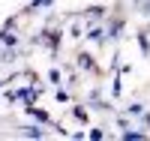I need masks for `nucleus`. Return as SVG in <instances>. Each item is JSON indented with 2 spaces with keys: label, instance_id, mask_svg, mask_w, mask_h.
<instances>
[{
  "label": "nucleus",
  "instance_id": "f8f14e48",
  "mask_svg": "<svg viewBox=\"0 0 150 141\" xmlns=\"http://www.w3.org/2000/svg\"><path fill=\"white\" fill-rule=\"evenodd\" d=\"M108 96L114 99V102H120V96H123V72H111V87H108Z\"/></svg>",
  "mask_w": 150,
  "mask_h": 141
},
{
  "label": "nucleus",
  "instance_id": "9b49d317",
  "mask_svg": "<svg viewBox=\"0 0 150 141\" xmlns=\"http://www.w3.org/2000/svg\"><path fill=\"white\" fill-rule=\"evenodd\" d=\"M135 48H138V51H141V57L150 63V27L135 30Z\"/></svg>",
  "mask_w": 150,
  "mask_h": 141
},
{
  "label": "nucleus",
  "instance_id": "9d476101",
  "mask_svg": "<svg viewBox=\"0 0 150 141\" xmlns=\"http://www.w3.org/2000/svg\"><path fill=\"white\" fill-rule=\"evenodd\" d=\"M69 114H72V120H75V123L87 126L93 111H90V105H87V102H72V105H69Z\"/></svg>",
  "mask_w": 150,
  "mask_h": 141
},
{
  "label": "nucleus",
  "instance_id": "6ab92c4d",
  "mask_svg": "<svg viewBox=\"0 0 150 141\" xmlns=\"http://www.w3.org/2000/svg\"><path fill=\"white\" fill-rule=\"evenodd\" d=\"M138 3H141V0H129V6H132V9H135V6H138Z\"/></svg>",
  "mask_w": 150,
  "mask_h": 141
},
{
  "label": "nucleus",
  "instance_id": "423d86ee",
  "mask_svg": "<svg viewBox=\"0 0 150 141\" xmlns=\"http://www.w3.org/2000/svg\"><path fill=\"white\" fill-rule=\"evenodd\" d=\"M84 42L90 48H108V33H105V21L102 24H90L84 30Z\"/></svg>",
  "mask_w": 150,
  "mask_h": 141
},
{
  "label": "nucleus",
  "instance_id": "20e7f679",
  "mask_svg": "<svg viewBox=\"0 0 150 141\" xmlns=\"http://www.w3.org/2000/svg\"><path fill=\"white\" fill-rule=\"evenodd\" d=\"M72 66L75 69H78L81 75H99V72H102V69H99V60H96V54H93V51H78V54H75L72 57Z\"/></svg>",
  "mask_w": 150,
  "mask_h": 141
},
{
  "label": "nucleus",
  "instance_id": "ddd939ff",
  "mask_svg": "<svg viewBox=\"0 0 150 141\" xmlns=\"http://www.w3.org/2000/svg\"><path fill=\"white\" fill-rule=\"evenodd\" d=\"M54 102H57V105H72V102H75V96H72V90H69V87L66 84H60V87H54Z\"/></svg>",
  "mask_w": 150,
  "mask_h": 141
},
{
  "label": "nucleus",
  "instance_id": "39448f33",
  "mask_svg": "<svg viewBox=\"0 0 150 141\" xmlns=\"http://www.w3.org/2000/svg\"><path fill=\"white\" fill-rule=\"evenodd\" d=\"M15 135L18 138H27V141H42V138H48V126L36 123V120H27V123H18L15 126Z\"/></svg>",
  "mask_w": 150,
  "mask_h": 141
},
{
  "label": "nucleus",
  "instance_id": "a211bd4d",
  "mask_svg": "<svg viewBox=\"0 0 150 141\" xmlns=\"http://www.w3.org/2000/svg\"><path fill=\"white\" fill-rule=\"evenodd\" d=\"M138 123H141V126H144V129H150V111H144V117H141V120H138Z\"/></svg>",
  "mask_w": 150,
  "mask_h": 141
},
{
  "label": "nucleus",
  "instance_id": "1a4fd4ad",
  "mask_svg": "<svg viewBox=\"0 0 150 141\" xmlns=\"http://www.w3.org/2000/svg\"><path fill=\"white\" fill-rule=\"evenodd\" d=\"M54 6H57V0H30L21 9V15H42V12H51Z\"/></svg>",
  "mask_w": 150,
  "mask_h": 141
},
{
  "label": "nucleus",
  "instance_id": "f3484780",
  "mask_svg": "<svg viewBox=\"0 0 150 141\" xmlns=\"http://www.w3.org/2000/svg\"><path fill=\"white\" fill-rule=\"evenodd\" d=\"M135 12H138L141 18H147V21H150V0H141V3L135 6Z\"/></svg>",
  "mask_w": 150,
  "mask_h": 141
},
{
  "label": "nucleus",
  "instance_id": "7ed1b4c3",
  "mask_svg": "<svg viewBox=\"0 0 150 141\" xmlns=\"http://www.w3.org/2000/svg\"><path fill=\"white\" fill-rule=\"evenodd\" d=\"M108 12H111V6H102V3H90V6L78 9L75 15H78V18L84 21V27H90V24H102V21L108 18Z\"/></svg>",
  "mask_w": 150,
  "mask_h": 141
},
{
  "label": "nucleus",
  "instance_id": "6e6552de",
  "mask_svg": "<svg viewBox=\"0 0 150 141\" xmlns=\"http://www.w3.org/2000/svg\"><path fill=\"white\" fill-rule=\"evenodd\" d=\"M114 138H120V141H147V138H150V132L144 129L141 123H132V126H126V129H120Z\"/></svg>",
  "mask_w": 150,
  "mask_h": 141
},
{
  "label": "nucleus",
  "instance_id": "0eeeda50",
  "mask_svg": "<svg viewBox=\"0 0 150 141\" xmlns=\"http://www.w3.org/2000/svg\"><path fill=\"white\" fill-rule=\"evenodd\" d=\"M21 111H24V117H27V120H36V123H42V126L51 129L54 117H51V111H48V108H42V105H36V102H33V105H24Z\"/></svg>",
  "mask_w": 150,
  "mask_h": 141
},
{
  "label": "nucleus",
  "instance_id": "4468645a",
  "mask_svg": "<svg viewBox=\"0 0 150 141\" xmlns=\"http://www.w3.org/2000/svg\"><path fill=\"white\" fill-rule=\"evenodd\" d=\"M123 111H126L132 120H141V117H144V111H147V105H144L141 99H132L129 105H123Z\"/></svg>",
  "mask_w": 150,
  "mask_h": 141
},
{
  "label": "nucleus",
  "instance_id": "dca6fc26",
  "mask_svg": "<svg viewBox=\"0 0 150 141\" xmlns=\"http://www.w3.org/2000/svg\"><path fill=\"white\" fill-rule=\"evenodd\" d=\"M111 132H105V126H90V129H87V138L90 141H105Z\"/></svg>",
  "mask_w": 150,
  "mask_h": 141
},
{
  "label": "nucleus",
  "instance_id": "2eb2a0df",
  "mask_svg": "<svg viewBox=\"0 0 150 141\" xmlns=\"http://www.w3.org/2000/svg\"><path fill=\"white\" fill-rule=\"evenodd\" d=\"M63 72H66V69H60L57 63H54V66H51V69L45 72V81L51 84V87H60V84H63Z\"/></svg>",
  "mask_w": 150,
  "mask_h": 141
},
{
  "label": "nucleus",
  "instance_id": "f257e3e1",
  "mask_svg": "<svg viewBox=\"0 0 150 141\" xmlns=\"http://www.w3.org/2000/svg\"><path fill=\"white\" fill-rule=\"evenodd\" d=\"M105 33H108V45H117L123 36H126V12H123V3H117L108 12L105 18Z\"/></svg>",
  "mask_w": 150,
  "mask_h": 141
},
{
  "label": "nucleus",
  "instance_id": "aec40b11",
  "mask_svg": "<svg viewBox=\"0 0 150 141\" xmlns=\"http://www.w3.org/2000/svg\"><path fill=\"white\" fill-rule=\"evenodd\" d=\"M0 102H3V93H0Z\"/></svg>",
  "mask_w": 150,
  "mask_h": 141
},
{
  "label": "nucleus",
  "instance_id": "f03ea898",
  "mask_svg": "<svg viewBox=\"0 0 150 141\" xmlns=\"http://www.w3.org/2000/svg\"><path fill=\"white\" fill-rule=\"evenodd\" d=\"M84 102L90 105V111H102V114H114V111H117L114 105H111L114 99H111V96L105 99V96H102V87H99V84H90V90L84 93Z\"/></svg>",
  "mask_w": 150,
  "mask_h": 141
}]
</instances>
